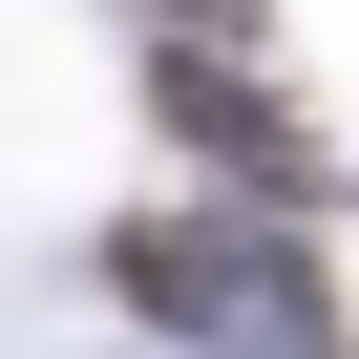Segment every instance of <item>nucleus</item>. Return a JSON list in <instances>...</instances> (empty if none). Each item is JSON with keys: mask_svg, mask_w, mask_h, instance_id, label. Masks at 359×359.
<instances>
[{"mask_svg": "<svg viewBox=\"0 0 359 359\" xmlns=\"http://www.w3.org/2000/svg\"><path fill=\"white\" fill-rule=\"evenodd\" d=\"M106 296H127V317H169V338H212V359H233V338H275V359H338L317 275L233 254L212 212H127V233H106Z\"/></svg>", "mask_w": 359, "mask_h": 359, "instance_id": "obj_1", "label": "nucleus"}, {"mask_svg": "<svg viewBox=\"0 0 359 359\" xmlns=\"http://www.w3.org/2000/svg\"><path fill=\"white\" fill-rule=\"evenodd\" d=\"M148 106H169V148H191L212 191H254V212H296V191H359V169H338V148H317V127H296L254 64H212V43H169V64H148Z\"/></svg>", "mask_w": 359, "mask_h": 359, "instance_id": "obj_2", "label": "nucleus"}, {"mask_svg": "<svg viewBox=\"0 0 359 359\" xmlns=\"http://www.w3.org/2000/svg\"><path fill=\"white\" fill-rule=\"evenodd\" d=\"M148 22H169V43H212V22H254V0H148Z\"/></svg>", "mask_w": 359, "mask_h": 359, "instance_id": "obj_3", "label": "nucleus"}]
</instances>
